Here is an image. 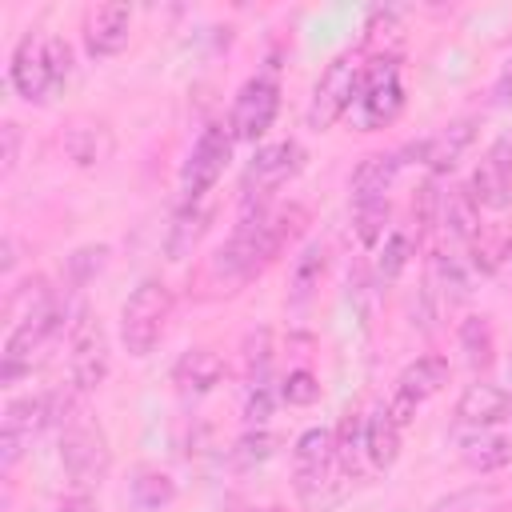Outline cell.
Here are the masks:
<instances>
[{"label": "cell", "mask_w": 512, "mask_h": 512, "mask_svg": "<svg viewBox=\"0 0 512 512\" xmlns=\"http://www.w3.org/2000/svg\"><path fill=\"white\" fill-rule=\"evenodd\" d=\"M300 220H304L300 208L244 216L236 224V232L228 236V244L216 252L212 272L224 276V280H252L256 272H264L280 256V248L292 240V232L300 228Z\"/></svg>", "instance_id": "cell-1"}, {"label": "cell", "mask_w": 512, "mask_h": 512, "mask_svg": "<svg viewBox=\"0 0 512 512\" xmlns=\"http://www.w3.org/2000/svg\"><path fill=\"white\" fill-rule=\"evenodd\" d=\"M172 316V292L160 280H140L136 292L120 308V340L132 356H148Z\"/></svg>", "instance_id": "cell-2"}, {"label": "cell", "mask_w": 512, "mask_h": 512, "mask_svg": "<svg viewBox=\"0 0 512 512\" xmlns=\"http://www.w3.org/2000/svg\"><path fill=\"white\" fill-rule=\"evenodd\" d=\"M64 316H68V304L56 300V296H48V300L32 304V308L16 320V328H12L8 340H4V368H0V380H4V384H12L24 368H32V352H40V348L64 328Z\"/></svg>", "instance_id": "cell-3"}, {"label": "cell", "mask_w": 512, "mask_h": 512, "mask_svg": "<svg viewBox=\"0 0 512 512\" xmlns=\"http://www.w3.org/2000/svg\"><path fill=\"white\" fill-rule=\"evenodd\" d=\"M60 468L68 476V484L76 492H92L104 484L108 468H112V452H108V440L96 424L88 420H72L64 432H60Z\"/></svg>", "instance_id": "cell-4"}, {"label": "cell", "mask_w": 512, "mask_h": 512, "mask_svg": "<svg viewBox=\"0 0 512 512\" xmlns=\"http://www.w3.org/2000/svg\"><path fill=\"white\" fill-rule=\"evenodd\" d=\"M404 108V84H400V64L392 56H376L372 64H364L360 72V96H356V116L360 128H384L400 116Z\"/></svg>", "instance_id": "cell-5"}, {"label": "cell", "mask_w": 512, "mask_h": 512, "mask_svg": "<svg viewBox=\"0 0 512 512\" xmlns=\"http://www.w3.org/2000/svg\"><path fill=\"white\" fill-rule=\"evenodd\" d=\"M360 72H364V64H356L352 52H340L324 68V76L316 80V92L308 100V128L324 132V128H332L356 104V96H360Z\"/></svg>", "instance_id": "cell-6"}, {"label": "cell", "mask_w": 512, "mask_h": 512, "mask_svg": "<svg viewBox=\"0 0 512 512\" xmlns=\"http://www.w3.org/2000/svg\"><path fill=\"white\" fill-rule=\"evenodd\" d=\"M232 140L236 136H232L228 124H208L196 136V144H192V152H188V160L180 168V188H184V200L188 204H196L224 176V168L232 160Z\"/></svg>", "instance_id": "cell-7"}, {"label": "cell", "mask_w": 512, "mask_h": 512, "mask_svg": "<svg viewBox=\"0 0 512 512\" xmlns=\"http://www.w3.org/2000/svg\"><path fill=\"white\" fill-rule=\"evenodd\" d=\"M276 112H280V84L272 76H252V80H244V88L232 100L228 128L236 140H260L272 128Z\"/></svg>", "instance_id": "cell-8"}, {"label": "cell", "mask_w": 512, "mask_h": 512, "mask_svg": "<svg viewBox=\"0 0 512 512\" xmlns=\"http://www.w3.org/2000/svg\"><path fill=\"white\" fill-rule=\"evenodd\" d=\"M72 384L80 392H92L104 384L108 376V336L100 328V320L92 316H80L72 324Z\"/></svg>", "instance_id": "cell-9"}, {"label": "cell", "mask_w": 512, "mask_h": 512, "mask_svg": "<svg viewBox=\"0 0 512 512\" xmlns=\"http://www.w3.org/2000/svg\"><path fill=\"white\" fill-rule=\"evenodd\" d=\"M468 192H472V200L480 208H492V212L512 204V136H500L484 152L480 168L468 180Z\"/></svg>", "instance_id": "cell-10"}, {"label": "cell", "mask_w": 512, "mask_h": 512, "mask_svg": "<svg viewBox=\"0 0 512 512\" xmlns=\"http://www.w3.org/2000/svg\"><path fill=\"white\" fill-rule=\"evenodd\" d=\"M44 40L48 36H24L20 44H16V52H12V84H16V92L24 96V100H32V104H40V100H48V92L52 88H60L56 84V76H52V64H48V48H44Z\"/></svg>", "instance_id": "cell-11"}, {"label": "cell", "mask_w": 512, "mask_h": 512, "mask_svg": "<svg viewBox=\"0 0 512 512\" xmlns=\"http://www.w3.org/2000/svg\"><path fill=\"white\" fill-rule=\"evenodd\" d=\"M300 168V144H292V140H280V144H264L256 156H252V164L244 168V192L248 196H268V192H276L292 172Z\"/></svg>", "instance_id": "cell-12"}, {"label": "cell", "mask_w": 512, "mask_h": 512, "mask_svg": "<svg viewBox=\"0 0 512 512\" xmlns=\"http://www.w3.org/2000/svg\"><path fill=\"white\" fill-rule=\"evenodd\" d=\"M352 476L336 464V460H328V464H320V468H296V496H300V504L308 508V512H328V508H336L348 492H352Z\"/></svg>", "instance_id": "cell-13"}, {"label": "cell", "mask_w": 512, "mask_h": 512, "mask_svg": "<svg viewBox=\"0 0 512 512\" xmlns=\"http://www.w3.org/2000/svg\"><path fill=\"white\" fill-rule=\"evenodd\" d=\"M512 416V392L500 388V384H468L456 400V424L460 428H488V424H500Z\"/></svg>", "instance_id": "cell-14"}, {"label": "cell", "mask_w": 512, "mask_h": 512, "mask_svg": "<svg viewBox=\"0 0 512 512\" xmlns=\"http://www.w3.org/2000/svg\"><path fill=\"white\" fill-rule=\"evenodd\" d=\"M132 36V8L128 4H100L88 12L84 24V48L92 56H116Z\"/></svg>", "instance_id": "cell-15"}, {"label": "cell", "mask_w": 512, "mask_h": 512, "mask_svg": "<svg viewBox=\"0 0 512 512\" xmlns=\"http://www.w3.org/2000/svg\"><path fill=\"white\" fill-rule=\"evenodd\" d=\"M472 140H476V116H460V120L444 124L436 136H428V140H424V160H420V164H424L432 176L452 172V168H456V160L472 148Z\"/></svg>", "instance_id": "cell-16"}, {"label": "cell", "mask_w": 512, "mask_h": 512, "mask_svg": "<svg viewBox=\"0 0 512 512\" xmlns=\"http://www.w3.org/2000/svg\"><path fill=\"white\" fill-rule=\"evenodd\" d=\"M436 224L444 228L448 240H456V244H464V248L484 232V228H480V204L472 200L468 184H464V188H448V192H440Z\"/></svg>", "instance_id": "cell-17"}, {"label": "cell", "mask_w": 512, "mask_h": 512, "mask_svg": "<svg viewBox=\"0 0 512 512\" xmlns=\"http://www.w3.org/2000/svg\"><path fill=\"white\" fill-rule=\"evenodd\" d=\"M400 152H372L356 164L352 172V204H364V200H388V188L396 184V172H400Z\"/></svg>", "instance_id": "cell-18"}, {"label": "cell", "mask_w": 512, "mask_h": 512, "mask_svg": "<svg viewBox=\"0 0 512 512\" xmlns=\"http://www.w3.org/2000/svg\"><path fill=\"white\" fill-rule=\"evenodd\" d=\"M172 380L180 384V392H212L220 380H224V360H220V352H212V348H192V352H184L180 360H176V368H172Z\"/></svg>", "instance_id": "cell-19"}, {"label": "cell", "mask_w": 512, "mask_h": 512, "mask_svg": "<svg viewBox=\"0 0 512 512\" xmlns=\"http://www.w3.org/2000/svg\"><path fill=\"white\" fill-rule=\"evenodd\" d=\"M448 376H452L448 360H444V356H436V352H428V356H416V360L400 372L396 388H400L404 396H412L416 404H424L428 396H436V392L448 384Z\"/></svg>", "instance_id": "cell-20"}, {"label": "cell", "mask_w": 512, "mask_h": 512, "mask_svg": "<svg viewBox=\"0 0 512 512\" xmlns=\"http://www.w3.org/2000/svg\"><path fill=\"white\" fill-rule=\"evenodd\" d=\"M428 292H436L448 304H464L472 296L468 264L460 256H452V252H436L432 264H428Z\"/></svg>", "instance_id": "cell-21"}, {"label": "cell", "mask_w": 512, "mask_h": 512, "mask_svg": "<svg viewBox=\"0 0 512 512\" xmlns=\"http://www.w3.org/2000/svg\"><path fill=\"white\" fill-rule=\"evenodd\" d=\"M364 456L376 472H388L400 460V428L392 424V416L384 408L364 420Z\"/></svg>", "instance_id": "cell-22"}, {"label": "cell", "mask_w": 512, "mask_h": 512, "mask_svg": "<svg viewBox=\"0 0 512 512\" xmlns=\"http://www.w3.org/2000/svg\"><path fill=\"white\" fill-rule=\"evenodd\" d=\"M64 152H68V160H76L80 168H92V164L108 160L112 136H108V128L96 124V120H76V124L64 132Z\"/></svg>", "instance_id": "cell-23"}, {"label": "cell", "mask_w": 512, "mask_h": 512, "mask_svg": "<svg viewBox=\"0 0 512 512\" xmlns=\"http://www.w3.org/2000/svg\"><path fill=\"white\" fill-rule=\"evenodd\" d=\"M464 460L468 468L476 472H496L504 464H512V436H500V432H472L464 440Z\"/></svg>", "instance_id": "cell-24"}, {"label": "cell", "mask_w": 512, "mask_h": 512, "mask_svg": "<svg viewBox=\"0 0 512 512\" xmlns=\"http://www.w3.org/2000/svg\"><path fill=\"white\" fill-rule=\"evenodd\" d=\"M412 232L408 228H392L388 236H384V244H380V252H376V264H372V276H376V284L384 288V284H392L404 268H408V260H412Z\"/></svg>", "instance_id": "cell-25"}, {"label": "cell", "mask_w": 512, "mask_h": 512, "mask_svg": "<svg viewBox=\"0 0 512 512\" xmlns=\"http://www.w3.org/2000/svg\"><path fill=\"white\" fill-rule=\"evenodd\" d=\"M208 220H212V212L200 208V200H196V204H184L180 216H176V224H172V232H168V256H172V260L188 256V252L196 248V240L204 236Z\"/></svg>", "instance_id": "cell-26"}, {"label": "cell", "mask_w": 512, "mask_h": 512, "mask_svg": "<svg viewBox=\"0 0 512 512\" xmlns=\"http://www.w3.org/2000/svg\"><path fill=\"white\" fill-rule=\"evenodd\" d=\"M172 500H176L172 476H164V472H140V476L132 480V504H136L140 512H160V508H168Z\"/></svg>", "instance_id": "cell-27"}, {"label": "cell", "mask_w": 512, "mask_h": 512, "mask_svg": "<svg viewBox=\"0 0 512 512\" xmlns=\"http://www.w3.org/2000/svg\"><path fill=\"white\" fill-rule=\"evenodd\" d=\"M460 352H464V360H468L472 368H488V364H492L496 344H492V328H488L484 316H468V320L460 324Z\"/></svg>", "instance_id": "cell-28"}, {"label": "cell", "mask_w": 512, "mask_h": 512, "mask_svg": "<svg viewBox=\"0 0 512 512\" xmlns=\"http://www.w3.org/2000/svg\"><path fill=\"white\" fill-rule=\"evenodd\" d=\"M388 216H392V204L388 200H364V204H352V232L360 244H376L384 240L388 232Z\"/></svg>", "instance_id": "cell-29"}, {"label": "cell", "mask_w": 512, "mask_h": 512, "mask_svg": "<svg viewBox=\"0 0 512 512\" xmlns=\"http://www.w3.org/2000/svg\"><path fill=\"white\" fill-rule=\"evenodd\" d=\"M360 456H364V420L344 416L336 428V464L356 480L360 476Z\"/></svg>", "instance_id": "cell-30"}, {"label": "cell", "mask_w": 512, "mask_h": 512, "mask_svg": "<svg viewBox=\"0 0 512 512\" xmlns=\"http://www.w3.org/2000/svg\"><path fill=\"white\" fill-rule=\"evenodd\" d=\"M276 448H280V436H276V432L252 428V432H244V436L232 444V464H236V468H256V464L272 460Z\"/></svg>", "instance_id": "cell-31"}, {"label": "cell", "mask_w": 512, "mask_h": 512, "mask_svg": "<svg viewBox=\"0 0 512 512\" xmlns=\"http://www.w3.org/2000/svg\"><path fill=\"white\" fill-rule=\"evenodd\" d=\"M292 460H296V468H320V464L336 460V432H328V428L300 432V440L292 448Z\"/></svg>", "instance_id": "cell-32"}, {"label": "cell", "mask_w": 512, "mask_h": 512, "mask_svg": "<svg viewBox=\"0 0 512 512\" xmlns=\"http://www.w3.org/2000/svg\"><path fill=\"white\" fill-rule=\"evenodd\" d=\"M320 276H324V244L316 240L292 264V292H296V300H308V292L320 284Z\"/></svg>", "instance_id": "cell-33"}, {"label": "cell", "mask_w": 512, "mask_h": 512, "mask_svg": "<svg viewBox=\"0 0 512 512\" xmlns=\"http://www.w3.org/2000/svg\"><path fill=\"white\" fill-rule=\"evenodd\" d=\"M268 364H272V336L260 328V332L248 336V344H244V376H248V388L268 384Z\"/></svg>", "instance_id": "cell-34"}, {"label": "cell", "mask_w": 512, "mask_h": 512, "mask_svg": "<svg viewBox=\"0 0 512 512\" xmlns=\"http://www.w3.org/2000/svg\"><path fill=\"white\" fill-rule=\"evenodd\" d=\"M504 248H508V240H496V236H488V232H480L472 244H468V268L472 272H480V276H492V272H500L504 268Z\"/></svg>", "instance_id": "cell-35"}, {"label": "cell", "mask_w": 512, "mask_h": 512, "mask_svg": "<svg viewBox=\"0 0 512 512\" xmlns=\"http://www.w3.org/2000/svg\"><path fill=\"white\" fill-rule=\"evenodd\" d=\"M280 400L292 404V408H308V404L320 400V380L308 368H296V372H288L280 380Z\"/></svg>", "instance_id": "cell-36"}, {"label": "cell", "mask_w": 512, "mask_h": 512, "mask_svg": "<svg viewBox=\"0 0 512 512\" xmlns=\"http://www.w3.org/2000/svg\"><path fill=\"white\" fill-rule=\"evenodd\" d=\"M104 256H108V248H104V244H96V248H80V252L68 260V268H72L76 284L92 280V272H100V268H104Z\"/></svg>", "instance_id": "cell-37"}, {"label": "cell", "mask_w": 512, "mask_h": 512, "mask_svg": "<svg viewBox=\"0 0 512 512\" xmlns=\"http://www.w3.org/2000/svg\"><path fill=\"white\" fill-rule=\"evenodd\" d=\"M44 48H48V64H52L56 84H64V80H68V72H72V48H68L60 36H48V40H44Z\"/></svg>", "instance_id": "cell-38"}, {"label": "cell", "mask_w": 512, "mask_h": 512, "mask_svg": "<svg viewBox=\"0 0 512 512\" xmlns=\"http://www.w3.org/2000/svg\"><path fill=\"white\" fill-rule=\"evenodd\" d=\"M268 412H272V388H268V384L248 388V400H244V420H248V424H260V420H268Z\"/></svg>", "instance_id": "cell-39"}, {"label": "cell", "mask_w": 512, "mask_h": 512, "mask_svg": "<svg viewBox=\"0 0 512 512\" xmlns=\"http://www.w3.org/2000/svg\"><path fill=\"white\" fill-rule=\"evenodd\" d=\"M416 408H420V404H416V400H412V396H404V392H400V388H396V392H392V396H388V404H384V412H388V416H392V424H396V428H400V432H404V428H408V424H412V416H416Z\"/></svg>", "instance_id": "cell-40"}, {"label": "cell", "mask_w": 512, "mask_h": 512, "mask_svg": "<svg viewBox=\"0 0 512 512\" xmlns=\"http://www.w3.org/2000/svg\"><path fill=\"white\" fill-rule=\"evenodd\" d=\"M0 140H4V152H0V160H4V176L16 168V160H20V124H4L0 128Z\"/></svg>", "instance_id": "cell-41"}, {"label": "cell", "mask_w": 512, "mask_h": 512, "mask_svg": "<svg viewBox=\"0 0 512 512\" xmlns=\"http://www.w3.org/2000/svg\"><path fill=\"white\" fill-rule=\"evenodd\" d=\"M484 496H488V488H468V492H460V496H448V500H440L432 512H468V508H476Z\"/></svg>", "instance_id": "cell-42"}, {"label": "cell", "mask_w": 512, "mask_h": 512, "mask_svg": "<svg viewBox=\"0 0 512 512\" xmlns=\"http://www.w3.org/2000/svg\"><path fill=\"white\" fill-rule=\"evenodd\" d=\"M48 512H96V504H92L88 492H72V496H64V500H56Z\"/></svg>", "instance_id": "cell-43"}, {"label": "cell", "mask_w": 512, "mask_h": 512, "mask_svg": "<svg viewBox=\"0 0 512 512\" xmlns=\"http://www.w3.org/2000/svg\"><path fill=\"white\" fill-rule=\"evenodd\" d=\"M492 100H496V104H508V100H512V56L504 60V68H500V76H496V84H492Z\"/></svg>", "instance_id": "cell-44"}, {"label": "cell", "mask_w": 512, "mask_h": 512, "mask_svg": "<svg viewBox=\"0 0 512 512\" xmlns=\"http://www.w3.org/2000/svg\"><path fill=\"white\" fill-rule=\"evenodd\" d=\"M16 260H20V256H16V240H12V236H4V272H12V268H16Z\"/></svg>", "instance_id": "cell-45"}, {"label": "cell", "mask_w": 512, "mask_h": 512, "mask_svg": "<svg viewBox=\"0 0 512 512\" xmlns=\"http://www.w3.org/2000/svg\"><path fill=\"white\" fill-rule=\"evenodd\" d=\"M504 268L512 272V240H508V248H504Z\"/></svg>", "instance_id": "cell-46"}, {"label": "cell", "mask_w": 512, "mask_h": 512, "mask_svg": "<svg viewBox=\"0 0 512 512\" xmlns=\"http://www.w3.org/2000/svg\"><path fill=\"white\" fill-rule=\"evenodd\" d=\"M244 512H260V508H244Z\"/></svg>", "instance_id": "cell-47"}]
</instances>
